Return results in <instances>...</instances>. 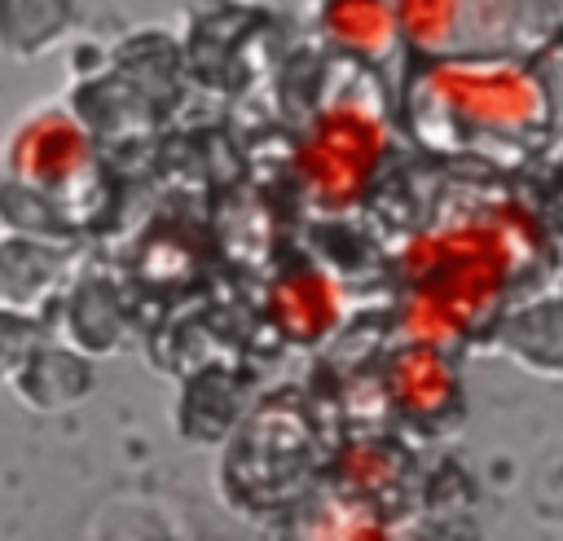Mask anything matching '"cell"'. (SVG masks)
Returning a JSON list of instances; mask_svg holds the SVG:
<instances>
[{"instance_id":"1","label":"cell","mask_w":563,"mask_h":541,"mask_svg":"<svg viewBox=\"0 0 563 541\" xmlns=\"http://www.w3.org/2000/svg\"><path fill=\"white\" fill-rule=\"evenodd\" d=\"M378 154H383L378 119L356 101H334L308 123L303 141L295 145V176L303 180L312 202L347 207L361 198Z\"/></svg>"},{"instance_id":"2","label":"cell","mask_w":563,"mask_h":541,"mask_svg":"<svg viewBox=\"0 0 563 541\" xmlns=\"http://www.w3.org/2000/svg\"><path fill=\"white\" fill-rule=\"evenodd\" d=\"M4 163L22 185L57 194L79 185L92 172V136L70 110L44 106V110H31L9 132Z\"/></svg>"},{"instance_id":"3","label":"cell","mask_w":563,"mask_h":541,"mask_svg":"<svg viewBox=\"0 0 563 541\" xmlns=\"http://www.w3.org/2000/svg\"><path fill=\"white\" fill-rule=\"evenodd\" d=\"M264 312H268V321H273L286 339L312 343V339H321V334H330V330L339 325V312H343L339 277L325 273V268H317V264L286 268V273L268 286Z\"/></svg>"},{"instance_id":"4","label":"cell","mask_w":563,"mask_h":541,"mask_svg":"<svg viewBox=\"0 0 563 541\" xmlns=\"http://www.w3.org/2000/svg\"><path fill=\"white\" fill-rule=\"evenodd\" d=\"M515 356L545 378H563V299H545L515 321Z\"/></svg>"},{"instance_id":"5","label":"cell","mask_w":563,"mask_h":541,"mask_svg":"<svg viewBox=\"0 0 563 541\" xmlns=\"http://www.w3.org/2000/svg\"><path fill=\"white\" fill-rule=\"evenodd\" d=\"M321 22H325V31H330L339 44H347V48H356V53L383 48L387 26H391L383 0H325Z\"/></svg>"},{"instance_id":"6","label":"cell","mask_w":563,"mask_h":541,"mask_svg":"<svg viewBox=\"0 0 563 541\" xmlns=\"http://www.w3.org/2000/svg\"><path fill=\"white\" fill-rule=\"evenodd\" d=\"M391 383H396V396L409 405V409H431L440 396H444V369H440V361L431 356V352H405L400 361H396V374H391Z\"/></svg>"},{"instance_id":"7","label":"cell","mask_w":563,"mask_h":541,"mask_svg":"<svg viewBox=\"0 0 563 541\" xmlns=\"http://www.w3.org/2000/svg\"><path fill=\"white\" fill-rule=\"evenodd\" d=\"M303 541H387V532L361 506H325L303 528Z\"/></svg>"}]
</instances>
